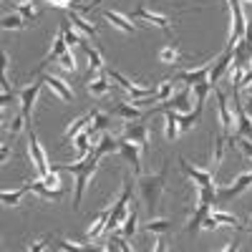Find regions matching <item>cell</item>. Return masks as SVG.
<instances>
[{
  "mask_svg": "<svg viewBox=\"0 0 252 252\" xmlns=\"http://www.w3.org/2000/svg\"><path fill=\"white\" fill-rule=\"evenodd\" d=\"M103 18H106L111 26H116L119 31H124V33H136V28L131 26V20L126 18V15H121V13H116V10H106V13H103Z\"/></svg>",
  "mask_w": 252,
  "mask_h": 252,
  "instance_id": "obj_25",
  "label": "cell"
},
{
  "mask_svg": "<svg viewBox=\"0 0 252 252\" xmlns=\"http://www.w3.org/2000/svg\"><path fill=\"white\" fill-rule=\"evenodd\" d=\"M235 144H240V149L245 157H252V141H245V139H237Z\"/></svg>",
  "mask_w": 252,
  "mask_h": 252,
  "instance_id": "obj_49",
  "label": "cell"
},
{
  "mask_svg": "<svg viewBox=\"0 0 252 252\" xmlns=\"http://www.w3.org/2000/svg\"><path fill=\"white\" fill-rule=\"evenodd\" d=\"M209 71H212V63H207V66H202L197 71H179L172 81H184L187 86H197L202 81H209Z\"/></svg>",
  "mask_w": 252,
  "mask_h": 252,
  "instance_id": "obj_18",
  "label": "cell"
},
{
  "mask_svg": "<svg viewBox=\"0 0 252 252\" xmlns=\"http://www.w3.org/2000/svg\"><path fill=\"white\" fill-rule=\"evenodd\" d=\"M43 86H46V81H43V76H40L35 83H31L28 89H23L18 94V98H20V114H23L28 121H31V114H33V103H35V98H38V94H40Z\"/></svg>",
  "mask_w": 252,
  "mask_h": 252,
  "instance_id": "obj_9",
  "label": "cell"
},
{
  "mask_svg": "<svg viewBox=\"0 0 252 252\" xmlns=\"http://www.w3.org/2000/svg\"><path fill=\"white\" fill-rule=\"evenodd\" d=\"M179 166H182V172L187 177H192L197 182V187H215V174L212 172H207V169H197V166H192L187 159H179Z\"/></svg>",
  "mask_w": 252,
  "mask_h": 252,
  "instance_id": "obj_16",
  "label": "cell"
},
{
  "mask_svg": "<svg viewBox=\"0 0 252 252\" xmlns=\"http://www.w3.org/2000/svg\"><path fill=\"white\" fill-rule=\"evenodd\" d=\"M26 124H28V119H26L23 114H18V116L13 119V124H10V129H8V131H10V136H15V134H18L20 129H23Z\"/></svg>",
  "mask_w": 252,
  "mask_h": 252,
  "instance_id": "obj_47",
  "label": "cell"
},
{
  "mask_svg": "<svg viewBox=\"0 0 252 252\" xmlns=\"http://www.w3.org/2000/svg\"><path fill=\"white\" fill-rule=\"evenodd\" d=\"M232 58H235V46H232V43H227V48L222 51V56L215 61L212 71H209V83H212V86H217V81L227 73L229 66H232Z\"/></svg>",
  "mask_w": 252,
  "mask_h": 252,
  "instance_id": "obj_11",
  "label": "cell"
},
{
  "mask_svg": "<svg viewBox=\"0 0 252 252\" xmlns=\"http://www.w3.org/2000/svg\"><path fill=\"white\" fill-rule=\"evenodd\" d=\"M129 20H146V23H154V26H159L166 35H169V40H174V38H172V23H169V18L159 15V13H152L146 5H139V8L129 15Z\"/></svg>",
  "mask_w": 252,
  "mask_h": 252,
  "instance_id": "obj_7",
  "label": "cell"
},
{
  "mask_svg": "<svg viewBox=\"0 0 252 252\" xmlns=\"http://www.w3.org/2000/svg\"><path fill=\"white\" fill-rule=\"evenodd\" d=\"M51 242H53V235H46L43 240H38V242L28 245V250H33V252H40V250H46V247H51Z\"/></svg>",
  "mask_w": 252,
  "mask_h": 252,
  "instance_id": "obj_48",
  "label": "cell"
},
{
  "mask_svg": "<svg viewBox=\"0 0 252 252\" xmlns=\"http://www.w3.org/2000/svg\"><path fill=\"white\" fill-rule=\"evenodd\" d=\"M28 149H31V159H33V164H35L40 179L48 177V174H51V169H48V157H46V152H43V146L38 144V136H35L33 129H31V134H28Z\"/></svg>",
  "mask_w": 252,
  "mask_h": 252,
  "instance_id": "obj_8",
  "label": "cell"
},
{
  "mask_svg": "<svg viewBox=\"0 0 252 252\" xmlns=\"http://www.w3.org/2000/svg\"><path fill=\"white\" fill-rule=\"evenodd\" d=\"M89 139H91V134H89L86 129H83V131H81V134H78V136L73 139V144H76V149H78V152H81L83 157H86V154L91 152V144H89Z\"/></svg>",
  "mask_w": 252,
  "mask_h": 252,
  "instance_id": "obj_43",
  "label": "cell"
},
{
  "mask_svg": "<svg viewBox=\"0 0 252 252\" xmlns=\"http://www.w3.org/2000/svg\"><path fill=\"white\" fill-rule=\"evenodd\" d=\"M192 89H194V98H197V106H199V109H204L207 94L212 91L215 86H212V83H209V81H202V83H197V86H192Z\"/></svg>",
  "mask_w": 252,
  "mask_h": 252,
  "instance_id": "obj_39",
  "label": "cell"
},
{
  "mask_svg": "<svg viewBox=\"0 0 252 252\" xmlns=\"http://www.w3.org/2000/svg\"><path fill=\"white\" fill-rule=\"evenodd\" d=\"M43 81H46V86H48L53 94H58L63 101H73V91H71V86H66V83H63V78L46 73V76H43Z\"/></svg>",
  "mask_w": 252,
  "mask_h": 252,
  "instance_id": "obj_20",
  "label": "cell"
},
{
  "mask_svg": "<svg viewBox=\"0 0 252 252\" xmlns=\"http://www.w3.org/2000/svg\"><path fill=\"white\" fill-rule=\"evenodd\" d=\"M169 161L172 159L164 161L159 174H139V192H141V202L149 209V217L159 215V202H161V192L166 184V174H169Z\"/></svg>",
  "mask_w": 252,
  "mask_h": 252,
  "instance_id": "obj_2",
  "label": "cell"
},
{
  "mask_svg": "<svg viewBox=\"0 0 252 252\" xmlns=\"http://www.w3.org/2000/svg\"><path fill=\"white\" fill-rule=\"evenodd\" d=\"M109 215H111V209H103V212L96 217V224L91 227V232H89V237L94 240V237H98L103 229H106V222H109Z\"/></svg>",
  "mask_w": 252,
  "mask_h": 252,
  "instance_id": "obj_41",
  "label": "cell"
},
{
  "mask_svg": "<svg viewBox=\"0 0 252 252\" xmlns=\"http://www.w3.org/2000/svg\"><path fill=\"white\" fill-rule=\"evenodd\" d=\"M98 3H101V0H94V3H91V10H94V8H96Z\"/></svg>",
  "mask_w": 252,
  "mask_h": 252,
  "instance_id": "obj_57",
  "label": "cell"
},
{
  "mask_svg": "<svg viewBox=\"0 0 252 252\" xmlns=\"http://www.w3.org/2000/svg\"><path fill=\"white\" fill-rule=\"evenodd\" d=\"M232 109H235V136L229 139V144H235L237 139H252V119L245 111V103L240 101V91L232 89Z\"/></svg>",
  "mask_w": 252,
  "mask_h": 252,
  "instance_id": "obj_4",
  "label": "cell"
},
{
  "mask_svg": "<svg viewBox=\"0 0 252 252\" xmlns=\"http://www.w3.org/2000/svg\"><path fill=\"white\" fill-rule=\"evenodd\" d=\"M61 28H63V35H66L68 48H71V46H81V43H83V38L71 28V20H68V18H63V20H61Z\"/></svg>",
  "mask_w": 252,
  "mask_h": 252,
  "instance_id": "obj_34",
  "label": "cell"
},
{
  "mask_svg": "<svg viewBox=\"0 0 252 252\" xmlns=\"http://www.w3.org/2000/svg\"><path fill=\"white\" fill-rule=\"evenodd\" d=\"M58 66L63 68V71H68V73H76V58H73V53L71 51H66L61 58H58Z\"/></svg>",
  "mask_w": 252,
  "mask_h": 252,
  "instance_id": "obj_45",
  "label": "cell"
},
{
  "mask_svg": "<svg viewBox=\"0 0 252 252\" xmlns=\"http://www.w3.org/2000/svg\"><path fill=\"white\" fill-rule=\"evenodd\" d=\"M159 58H161L164 63H182V61H189V58H184V56L179 53V43H177V40H172V46L161 48Z\"/></svg>",
  "mask_w": 252,
  "mask_h": 252,
  "instance_id": "obj_29",
  "label": "cell"
},
{
  "mask_svg": "<svg viewBox=\"0 0 252 252\" xmlns=\"http://www.w3.org/2000/svg\"><path fill=\"white\" fill-rule=\"evenodd\" d=\"M0 26H3L5 31H23V28L28 26V20H26L23 15H20V13H15V15H5Z\"/></svg>",
  "mask_w": 252,
  "mask_h": 252,
  "instance_id": "obj_35",
  "label": "cell"
},
{
  "mask_svg": "<svg viewBox=\"0 0 252 252\" xmlns=\"http://www.w3.org/2000/svg\"><path fill=\"white\" fill-rule=\"evenodd\" d=\"M121 144H119V154L131 164V169H134V174H141V161H139V154H141V149H139V144H134V141H129V139H119Z\"/></svg>",
  "mask_w": 252,
  "mask_h": 252,
  "instance_id": "obj_15",
  "label": "cell"
},
{
  "mask_svg": "<svg viewBox=\"0 0 252 252\" xmlns=\"http://www.w3.org/2000/svg\"><path fill=\"white\" fill-rule=\"evenodd\" d=\"M144 229H146V232L161 235V232H166V229H172V222L169 220H149V222L144 224Z\"/></svg>",
  "mask_w": 252,
  "mask_h": 252,
  "instance_id": "obj_42",
  "label": "cell"
},
{
  "mask_svg": "<svg viewBox=\"0 0 252 252\" xmlns=\"http://www.w3.org/2000/svg\"><path fill=\"white\" fill-rule=\"evenodd\" d=\"M146 116H149V114H146ZM146 116L144 119H134V121H129L124 126V139L139 144L141 152L149 149V124H146Z\"/></svg>",
  "mask_w": 252,
  "mask_h": 252,
  "instance_id": "obj_5",
  "label": "cell"
},
{
  "mask_svg": "<svg viewBox=\"0 0 252 252\" xmlns=\"http://www.w3.org/2000/svg\"><path fill=\"white\" fill-rule=\"evenodd\" d=\"M136 220H139V212H136V209H131V212L126 215V220H124V229H121V235H124L126 240H131V237L136 235Z\"/></svg>",
  "mask_w": 252,
  "mask_h": 252,
  "instance_id": "obj_36",
  "label": "cell"
},
{
  "mask_svg": "<svg viewBox=\"0 0 252 252\" xmlns=\"http://www.w3.org/2000/svg\"><path fill=\"white\" fill-rule=\"evenodd\" d=\"M111 114L114 116H121V119H126V121H134V119H144L146 114H141L139 109H136V103H126V101H119L116 106L111 109ZM149 116H152V111H149Z\"/></svg>",
  "mask_w": 252,
  "mask_h": 252,
  "instance_id": "obj_22",
  "label": "cell"
},
{
  "mask_svg": "<svg viewBox=\"0 0 252 252\" xmlns=\"http://www.w3.org/2000/svg\"><path fill=\"white\" fill-rule=\"evenodd\" d=\"M157 252H164L166 250V245H164V240H157V247H154Z\"/></svg>",
  "mask_w": 252,
  "mask_h": 252,
  "instance_id": "obj_55",
  "label": "cell"
},
{
  "mask_svg": "<svg viewBox=\"0 0 252 252\" xmlns=\"http://www.w3.org/2000/svg\"><path fill=\"white\" fill-rule=\"evenodd\" d=\"M109 124H111V119H109L106 114H96V119L86 126V131L94 136V134H98V131H106V129H109Z\"/></svg>",
  "mask_w": 252,
  "mask_h": 252,
  "instance_id": "obj_37",
  "label": "cell"
},
{
  "mask_svg": "<svg viewBox=\"0 0 252 252\" xmlns=\"http://www.w3.org/2000/svg\"><path fill=\"white\" fill-rule=\"evenodd\" d=\"M26 192H33L31 182H28V184H23L20 189H15V192H3V194H0V199H3V204H5V207H15L20 199L26 197Z\"/></svg>",
  "mask_w": 252,
  "mask_h": 252,
  "instance_id": "obj_27",
  "label": "cell"
},
{
  "mask_svg": "<svg viewBox=\"0 0 252 252\" xmlns=\"http://www.w3.org/2000/svg\"><path fill=\"white\" fill-rule=\"evenodd\" d=\"M61 247L63 250H83L86 245H81V242H61Z\"/></svg>",
  "mask_w": 252,
  "mask_h": 252,
  "instance_id": "obj_52",
  "label": "cell"
},
{
  "mask_svg": "<svg viewBox=\"0 0 252 252\" xmlns=\"http://www.w3.org/2000/svg\"><path fill=\"white\" fill-rule=\"evenodd\" d=\"M66 18L71 20V26L73 28H78L81 33H86V35H96V28L91 26V23H86L81 15H78V10H66Z\"/></svg>",
  "mask_w": 252,
  "mask_h": 252,
  "instance_id": "obj_28",
  "label": "cell"
},
{
  "mask_svg": "<svg viewBox=\"0 0 252 252\" xmlns=\"http://www.w3.org/2000/svg\"><path fill=\"white\" fill-rule=\"evenodd\" d=\"M209 209H212V207H207V204H197V209L192 212V217H189V224H187V232H189V235L197 232V229L202 227L204 217L209 215Z\"/></svg>",
  "mask_w": 252,
  "mask_h": 252,
  "instance_id": "obj_26",
  "label": "cell"
},
{
  "mask_svg": "<svg viewBox=\"0 0 252 252\" xmlns=\"http://www.w3.org/2000/svg\"><path fill=\"white\" fill-rule=\"evenodd\" d=\"M53 8H61V10H78V13H91V5H81L78 0H46Z\"/></svg>",
  "mask_w": 252,
  "mask_h": 252,
  "instance_id": "obj_32",
  "label": "cell"
},
{
  "mask_svg": "<svg viewBox=\"0 0 252 252\" xmlns=\"http://www.w3.org/2000/svg\"><path fill=\"white\" fill-rule=\"evenodd\" d=\"M215 91V96H217V103H220V119H222V134H224V139L229 141L232 139V124H235V116H232V111H229V101H227V96L215 86L212 89Z\"/></svg>",
  "mask_w": 252,
  "mask_h": 252,
  "instance_id": "obj_12",
  "label": "cell"
},
{
  "mask_svg": "<svg viewBox=\"0 0 252 252\" xmlns=\"http://www.w3.org/2000/svg\"><path fill=\"white\" fill-rule=\"evenodd\" d=\"M172 98V78L169 81H164L161 86L157 89L154 98H149V103H164V101H169Z\"/></svg>",
  "mask_w": 252,
  "mask_h": 252,
  "instance_id": "obj_38",
  "label": "cell"
},
{
  "mask_svg": "<svg viewBox=\"0 0 252 252\" xmlns=\"http://www.w3.org/2000/svg\"><path fill=\"white\" fill-rule=\"evenodd\" d=\"M229 3V13H232V35H229V43H237L242 40V33H245V10H242V0H227Z\"/></svg>",
  "mask_w": 252,
  "mask_h": 252,
  "instance_id": "obj_10",
  "label": "cell"
},
{
  "mask_svg": "<svg viewBox=\"0 0 252 252\" xmlns=\"http://www.w3.org/2000/svg\"><path fill=\"white\" fill-rule=\"evenodd\" d=\"M81 48L86 51V56H89V73H86V81H91L96 73H101L103 71V63H101V53L96 51V48H91L86 40L81 43Z\"/></svg>",
  "mask_w": 252,
  "mask_h": 252,
  "instance_id": "obj_21",
  "label": "cell"
},
{
  "mask_svg": "<svg viewBox=\"0 0 252 252\" xmlns=\"http://www.w3.org/2000/svg\"><path fill=\"white\" fill-rule=\"evenodd\" d=\"M129 202H131V177L124 174V187H121V194L116 199V204L111 207V215L106 222V232H114L119 224H124L126 215H129Z\"/></svg>",
  "mask_w": 252,
  "mask_h": 252,
  "instance_id": "obj_3",
  "label": "cell"
},
{
  "mask_svg": "<svg viewBox=\"0 0 252 252\" xmlns=\"http://www.w3.org/2000/svg\"><path fill=\"white\" fill-rule=\"evenodd\" d=\"M119 139H114L111 134H106V131H103L101 134V139L96 141V146H94V154L101 159V157H106V154H114V152H119Z\"/></svg>",
  "mask_w": 252,
  "mask_h": 252,
  "instance_id": "obj_19",
  "label": "cell"
},
{
  "mask_svg": "<svg viewBox=\"0 0 252 252\" xmlns=\"http://www.w3.org/2000/svg\"><path fill=\"white\" fill-rule=\"evenodd\" d=\"M31 187H33V192L40 194V199H46V202H58V199L63 197V189L48 187V184H43V182H31Z\"/></svg>",
  "mask_w": 252,
  "mask_h": 252,
  "instance_id": "obj_24",
  "label": "cell"
},
{
  "mask_svg": "<svg viewBox=\"0 0 252 252\" xmlns=\"http://www.w3.org/2000/svg\"><path fill=\"white\" fill-rule=\"evenodd\" d=\"M109 91H111V81H106V73L101 71L98 81H91V83H89V94H94V96H103V94H109Z\"/></svg>",
  "mask_w": 252,
  "mask_h": 252,
  "instance_id": "obj_33",
  "label": "cell"
},
{
  "mask_svg": "<svg viewBox=\"0 0 252 252\" xmlns=\"http://www.w3.org/2000/svg\"><path fill=\"white\" fill-rule=\"evenodd\" d=\"M159 106H161V109H172V111H177V114H189V109H192V86H187L184 91L174 94L169 101L159 103Z\"/></svg>",
  "mask_w": 252,
  "mask_h": 252,
  "instance_id": "obj_14",
  "label": "cell"
},
{
  "mask_svg": "<svg viewBox=\"0 0 252 252\" xmlns=\"http://www.w3.org/2000/svg\"><path fill=\"white\" fill-rule=\"evenodd\" d=\"M15 10H18L20 15H23V18L28 20V23H35V20H38V10H33V8H31L28 3H23V5H18Z\"/></svg>",
  "mask_w": 252,
  "mask_h": 252,
  "instance_id": "obj_46",
  "label": "cell"
},
{
  "mask_svg": "<svg viewBox=\"0 0 252 252\" xmlns=\"http://www.w3.org/2000/svg\"><path fill=\"white\" fill-rule=\"evenodd\" d=\"M202 111L204 109H199V106H194V111L192 114H177V121H179V129L182 131H189V129H192V126L202 119Z\"/></svg>",
  "mask_w": 252,
  "mask_h": 252,
  "instance_id": "obj_31",
  "label": "cell"
},
{
  "mask_svg": "<svg viewBox=\"0 0 252 252\" xmlns=\"http://www.w3.org/2000/svg\"><path fill=\"white\" fill-rule=\"evenodd\" d=\"M96 169H98V157H96L94 152H89L86 157H83L81 161H76V164H56V166H51V172H68V174L76 177L73 209L81 207V202H83V192H86V184H89V179L94 177Z\"/></svg>",
  "mask_w": 252,
  "mask_h": 252,
  "instance_id": "obj_1",
  "label": "cell"
},
{
  "mask_svg": "<svg viewBox=\"0 0 252 252\" xmlns=\"http://www.w3.org/2000/svg\"><path fill=\"white\" fill-rule=\"evenodd\" d=\"M111 78L119 83V86L129 94V98H131V103H139V101H144V98H154V89H141V86H136L134 81H129L126 76H121L119 71H111Z\"/></svg>",
  "mask_w": 252,
  "mask_h": 252,
  "instance_id": "obj_6",
  "label": "cell"
},
{
  "mask_svg": "<svg viewBox=\"0 0 252 252\" xmlns=\"http://www.w3.org/2000/svg\"><path fill=\"white\" fill-rule=\"evenodd\" d=\"M96 114H98V111H91V114H83V116H78V119H76V121L68 126V129H66L63 139H66V141H68V139H76V136H78V134H81V131L86 129V126H89V124L96 119Z\"/></svg>",
  "mask_w": 252,
  "mask_h": 252,
  "instance_id": "obj_23",
  "label": "cell"
},
{
  "mask_svg": "<svg viewBox=\"0 0 252 252\" xmlns=\"http://www.w3.org/2000/svg\"><path fill=\"white\" fill-rule=\"evenodd\" d=\"M43 184H48V187H58V177H56V172H51L48 177H43Z\"/></svg>",
  "mask_w": 252,
  "mask_h": 252,
  "instance_id": "obj_51",
  "label": "cell"
},
{
  "mask_svg": "<svg viewBox=\"0 0 252 252\" xmlns=\"http://www.w3.org/2000/svg\"><path fill=\"white\" fill-rule=\"evenodd\" d=\"M215 220H217V224H227V227H235V229H242V222L235 217V215H229V212H209Z\"/></svg>",
  "mask_w": 252,
  "mask_h": 252,
  "instance_id": "obj_40",
  "label": "cell"
},
{
  "mask_svg": "<svg viewBox=\"0 0 252 252\" xmlns=\"http://www.w3.org/2000/svg\"><path fill=\"white\" fill-rule=\"evenodd\" d=\"M252 83V68H247L245 73H242V81H240V86L237 89H242V86H250Z\"/></svg>",
  "mask_w": 252,
  "mask_h": 252,
  "instance_id": "obj_50",
  "label": "cell"
},
{
  "mask_svg": "<svg viewBox=\"0 0 252 252\" xmlns=\"http://www.w3.org/2000/svg\"><path fill=\"white\" fill-rule=\"evenodd\" d=\"M247 96H252V83H250V86H247Z\"/></svg>",
  "mask_w": 252,
  "mask_h": 252,
  "instance_id": "obj_58",
  "label": "cell"
},
{
  "mask_svg": "<svg viewBox=\"0 0 252 252\" xmlns=\"http://www.w3.org/2000/svg\"><path fill=\"white\" fill-rule=\"evenodd\" d=\"M124 240H126L124 235H111V237H109V245H106V250H109V252H114V250H126V252H129V250H134L131 245H126Z\"/></svg>",
  "mask_w": 252,
  "mask_h": 252,
  "instance_id": "obj_44",
  "label": "cell"
},
{
  "mask_svg": "<svg viewBox=\"0 0 252 252\" xmlns=\"http://www.w3.org/2000/svg\"><path fill=\"white\" fill-rule=\"evenodd\" d=\"M164 121H166V141H174L179 134V121H177V111L164 109Z\"/></svg>",
  "mask_w": 252,
  "mask_h": 252,
  "instance_id": "obj_30",
  "label": "cell"
},
{
  "mask_svg": "<svg viewBox=\"0 0 252 252\" xmlns=\"http://www.w3.org/2000/svg\"><path fill=\"white\" fill-rule=\"evenodd\" d=\"M68 51V43H66V35H63V28L58 31V35L53 38V48H51V53L40 61V66H38V71H43L46 66H51V63H58V58Z\"/></svg>",
  "mask_w": 252,
  "mask_h": 252,
  "instance_id": "obj_17",
  "label": "cell"
},
{
  "mask_svg": "<svg viewBox=\"0 0 252 252\" xmlns=\"http://www.w3.org/2000/svg\"><path fill=\"white\" fill-rule=\"evenodd\" d=\"M247 187H252V172L240 174V177L235 179V184H232V187H224V189H220V192H217V202H229L232 197H240Z\"/></svg>",
  "mask_w": 252,
  "mask_h": 252,
  "instance_id": "obj_13",
  "label": "cell"
},
{
  "mask_svg": "<svg viewBox=\"0 0 252 252\" xmlns=\"http://www.w3.org/2000/svg\"><path fill=\"white\" fill-rule=\"evenodd\" d=\"M8 157H10V149H8V146H3V152H0V159H3V161H5Z\"/></svg>",
  "mask_w": 252,
  "mask_h": 252,
  "instance_id": "obj_54",
  "label": "cell"
},
{
  "mask_svg": "<svg viewBox=\"0 0 252 252\" xmlns=\"http://www.w3.org/2000/svg\"><path fill=\"white\" fill-rule=\"evenodd\" d=\"M237 247H240V245H237V240H235V242H232V245H227V247H224V252H235V250H237Z\"/></svg>",
  "mask_w": 252,
  "mask_h": 252,
  "instance_id": "obj_56",
  "label": "cell"
},
{
  "mask_svg": "<svg viewBox=\"0 0 252 252\" xmlns=\"http://www.w3.org/2000/svg\"><path fill=\"white\" fill-rule=\"evenodd\" d=\"M245 111H247V116L252 119V96H250V98L245 101Z\"/></svg>",
  "mask_w": 252,
  "mask_h": 252,
  "instance_id": "obj_53",
  "label": "cell"
}]
</instances>
